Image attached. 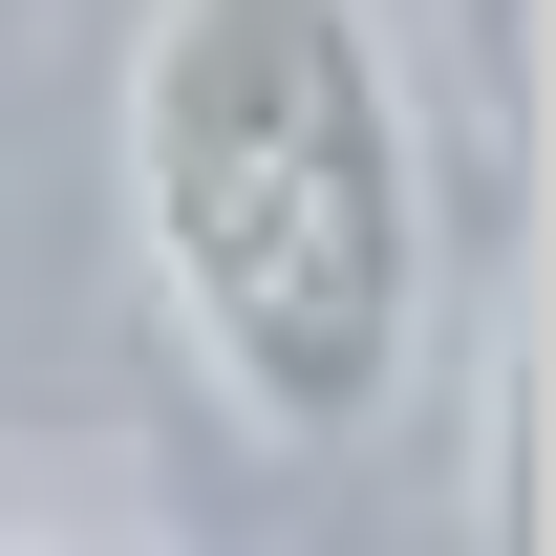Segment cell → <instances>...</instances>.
Instances as JSON below:
<instances>
[{
  "mask_svg": "<svg viewBox=\"0 0 556 556\" xmlns=\"http://www.w3.org/2000/svg\"><path fill=\"white\" fill-rule=\"evenodd\" d=\"M129 236L257 450H364L428 364V108L386 0H150Z\"/></svg>",
  "mask_w": 556,
  "mask_h": 556,
  "instance_id": "cell-1",
  "label": "cell"
},
{
  "mask_svg": "<svg viewBox=\"0 0 556 556\" xmlns=\"http://www.w3.org/2000/svg\"><path fill=\"white\" fill-rule=\"evenodd\" d=\"M0 556H22V535H0Z\"/></svg>",
  "mask_w": 556,
  "mask_h": 556,
  "instance_id": "cell-2",
  "label": "cell"
}]
</instances>
